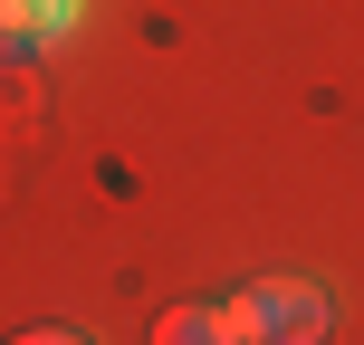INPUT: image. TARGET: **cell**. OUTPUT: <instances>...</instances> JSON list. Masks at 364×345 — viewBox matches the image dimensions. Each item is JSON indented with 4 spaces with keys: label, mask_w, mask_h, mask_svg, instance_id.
Returning a JSON list of instances; mask_svg holds the SVG:
<instances>
[{
    "label": "cell",
    "mask_w": 364,
    "mask_h": 345,
    "mask_svg": "<svg viewBox=\"0 0 364 345\" xmlns=\"http://www.w3.org/2000/svg\"><path fill=\"white\" fill-rule=\"evenodd\" d=\"M154 345H230V327H220V307H173L154 327Z\"/></svg>",
    "instance_id": "7a4b0ae2"
},
{
    "label": "cell",
    "mask_w": 364,
    "mask_h": 345,
    "mask_svg": "<svg viewBox=\"0 0 364 345\" xmlns=\"http://www.w3.org/2000/svg\"><path fill=\"white\" fill-rule=\"evenodd\" d=\"M220 327H230V345H316L336 327V297L316 278H259L220 307Z\"/></svg>",
    "instance_id": "6da1fadb"
},
{
    "label": "cell",
    "mask_w": 364,
    "mask_h": 345,
    "mask_svg": "<svg viewBox=\"0 0 364 345\" xmlns=\"http://www.w3.org/2000/svg\"><path fill=\"white\" fill-rule=\"evenodd\" d=\"M10 345H87V336H68V327H29V336H10Z\"/></svg>",
    "instance_id": "3957f363"
}]
</instances>
